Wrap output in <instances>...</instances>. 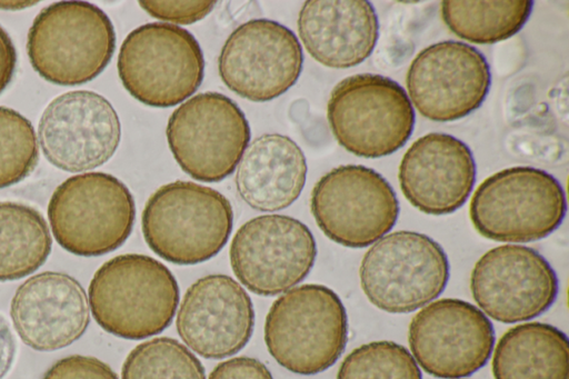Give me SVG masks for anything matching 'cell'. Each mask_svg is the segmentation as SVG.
Masks as SVG:
<instances>
[{"label": "cell", "instance_id": "6da1fadb", "mask_svg": "<svg viewBox=\"0 0 569 379\" xmlns=\"http://www.w3.org/2000/svg\"><path fill=\"white\" fill-rule=\"evenodd\" d=\"M179 302L173 273L162 262L140 253L106 261L89 285V303L97 323L107 332L140 340L163 331Z\"/></svg>", "mask_w": 569, "mask_h": 379}, {"label": "cell", "instance_id": "7a4b0ae2", "mask_svg": "<svg viewBox=\"0 0 569 379\" xmlns=\"http://www.w3.org/2000/svg\"><path fill=\"white\" fill-rule=\"evenodd\" d=\"M232 225L233 210L222 193L182 180L158 188L141 216L149 248L176 265H196L214 257L227 243Z\"/></svg>", "mask_w": 569, "mask_h": 379}, {"label": "cell", "instance_id": "3957f363", "mask_svg": "<svg viewBox=\"0 0 569 379\" xmlns=\"http://www.w3.org/2000/svg\"><path fill=\"white\" fill-rule=\"evenodd\" d=\"M348 340V317L339 296L323 285L292 288L271 305L264 342L284 369L311 376L331 367Z\"/></svg>", "mask_w": 569, "mask_h": 379}, {"label": "cell", "instance_id": "277c9868", "mask_svg": "<svg viewBox=\"0 0 569 379\" xmlns=\"http://www.w3.org/2000/svg\"><path fill=\"white\" fill-rule=\"evenodd\" d=\"M116 49L109 17L87 1H59L34 18L27 38L32 68L47 81L79 86L98 77Z\"/></svg>", "mask_w": 569, "mask_h": 379}, {"label": "cell", "instance_id": "5b68a950", "mask_svg": "<svg viewBox=\"0 0 569 379\" xmlns=\"http://www.w3.org/2000/svg\"><path fill=\"white\" fill-rule=\"evenodd\" d=\"M565 191L550 173L532 167L502 169L486 178L469 206L473 228L499 242L546 238L562 222Z\"/></svg>", "mask_w": 569, "mask_h": 379}, {"label": "cell", "instance_id": "8992f818", "mask_svg": "<svg viewBox=\"0 0 569 379\" xmlns=\"http://www.w3.org/2000/svg\"><path fill=\"white\" fill-rule=\"evenodd\" d=\"M136 218L128 187L106 172L76 174L53 191L48 219L56 241L67 251L96 257L118 249Z\"/></svg>", "mask_w": 569, "mask_h": 379}, {"label": "cell", "instance_id": "52a82bcc", "mask_svg": "<svg viewBox=\"0 0 569 379\" xmlns=\"http://www.w3.org/2000/svg\"><path fill=\"white\" fill-rule=\"evenodd\" d=\"M327 118L338 143L362 158L393 153L408 141L415 126V111L403 88L373 73L353 74L337 83Z\"/></svg>", "mask_w": 569, "mask_h": 379}, {"label": "cell", "instance_id": "ba28073f", "mask_svg": "<svg viewBox=\"0 0 569 379\" xmlns=\"http://www.w3.org/2000/svg\"><path fill=\"white\" fill-rule=\"evenodd\" d=\"M117 68L124 89L134 99L167 108L197 91L204 60L200 44L188 30L151 22L129 32L120 47Z\"/></svg>", "mask_w": 569, "mask_h": 379}, {"label": "cell", "instance_id": "9c48e42d", "mask_svg": "<svg viewBox=\"0 0 569 379\" xmlns=\"http://www.w3.org/2000/svg\"><path fill=\"white\" fill-rule=\"evenodd\" d=\"M359 278L375 307L389 313H408L442 293L449 280V261L432 238L400 230L383 236L367 250Z\"/></svg>", "mask_w": 569, "mask_h": 379}, {"label": "cell", "instance_id": "30bf717a", "mask_svg": "<svg viewBox=\"0 0 569 379\" xmlns=\"http://www.w3.org/2000/svg\"><path fill=\"white\" fill-rule=\"evenodd\" d=\"M166 134L186 173L217 182L234 171L248 147L250 127L233 100L219 92H202L171 113Z\"/></svg>", "mask_w": 569, "mask_h": 379}, {"label": "cell", "instance_id": "8fae6325", "mask_svg": "<svg viewBox=\"0 0 569 379\" xmlns=\"http://www.w3.org/2000/svg\"><path fill=\"white\" fill-rule=\"evenodd\" d=\"M310 210L330 240L348 248H365L391 230L399 202L379 172L362 164H343L316 182Z\"/></svg>", "mask_w": 569, "mask_h": 379}, {"label": "cell", "instance_id": "7c38bea8", "mask_svg": "<svg viewBox=\"0 0 569 379\" xmlns=\"http://www.w3.org/2000/svg\"><path fill=\"white\" fill-rule=\"evenodd\" d=\"M238 280L259 296H277L311 271L317 245L309 228L286 215H262L244 222L229 249Z\"/></svg>", "mask_w": 569, "mask_h": 379}, {"label": "cell", "instance_id": "4fadbf2b", "mask_svg": "<svg viewBox=\"0 0 569 379\" xmlns=\"http://www.w3.org/2000/svg\"><path fill=\"white\" fill-rule=\"evenodd\" d=\"M408 341L416 362L437 378L467 377L482 368L495 345L489 318L461 299L443 298L411 319Z\"/></svg>", "mask_w": 569, "mask_h": 379}, {"label": "cell", "instance_id": "5bb4252c", "mask_svg": "<svg viewBox=\"0 0 569 379\" xmlns=\"http://www.w3.org/2000/svg\"><path fill=\"white\" fill-rule=\"evenodd\" d=\"M302 63L301 46L289 28L269 19H252L227 38L218 70L236 94L263 102L289 90L298 80Z\"/></svg>", "mask_w": 569, "mask_h": 379}, {"label": "cell", "instance_id": "9a60e30c", "mask_svg": "<svg viewBox=\"0 0 569 379\" xmlns=\"http://www.w3.org/2000/svg\"><path fill=\"white\" fill-rule=\"evenodd\" d=\"M470 290L486 316L515 323L547 311L557 299L559 282L550 263L537 250L503 245L488 250L475 263Z\"/></svg>", "mask_w": 569, "mask_h": 379}, {"label": "cell", "instance_id": "2e32d148", "mask_svg": "<svg viewBox=\"0 0 569 379\" xmlns=\"http://www.w3.org/2000/svg\"><path fill=\"white\" fill-rule=\"evenodd\" d=\"M491 82L490 67L475 47L446 40L422 49L406 76L410 102L436 122L461 119L477 110Z\"/></svg>", "mask_w": 569, "mask_h": 379}, {"label": "cell", "instance_id": "e0dca14e", "mask_svg": "<svg viewBox=\"0 0 569 379\" xmlns=\"http://www.w3.org/2000/svg\"><path fill=\"white\" fill-rule=\"evenodd\" d=\"M44 157L54 167L80 172L106 163L116 152L121 124L112 104L90 90L69 91L54 98L38 124Z\"/></svg>", "mask_w": 569, "mask_h": 379}, {"label": "cell", "instance_id": "ac0fdd59", "mask_svg": "<svg viewBox=\"0 0 569 379\" xmlns=\"http://www.w3.org/2000/svg\"><path fill=\"white\" fill-rule=\"evenodd\" d=\"M254 326L252 301L243 287L227 275H208L184 292L176 318L182 341L208 359L240 351Z\"/></svg>", "mask_w": 569, "mask_h": 379}, {"label": "cell", "instance_id": "d6986e66", "mask_svg": "<svg viewBox=\"0 0 569 379\" xmlns=\"http://www.w3.org/2000/svg\"><path fill=\"white\" fill-rule=\"evenodd\" d=\"M398 180L406 199L419 211L448 215L469 198L476 181V163L465 142L448 133L431 132L407 149Z\"/></svg>", "mask_w": 569, "mask_h": 379}, {"label": "cell", "instance_id": "ffe728a7", "mask_svg": "<svg viewBox=\"0 0 569 379\" xmlns=\"http://www.w3.org/2000/svg\"><path fill=\"white\" fill-rule=\"evenodd\" d=\"M10 316L21 340L38 351L68 347L87 330V295L73 277L56 271L34 275L14 292Z\"/></svg>", "mask_w": 569, "mask_h": 379}, {"label": "cell", "instance_id": "44dd1931", "mask_svg": "<svg viewBox=\"0 0 569 379\" xmlns=\"http://www.w3.org/2000/svg\"><path fill=\"white\" fill-rule=\"evenodd\" d=\"M298 32L316 61L328 68L346 69L372 53L379 22L367 0H309L299 11Z\"/></svg>", "mask_w": 569, "mask_h": 379}, {"label": "cell", "instance_id": "7402d4cb", "mask_svg": "<svg viewBox=\"0 0 569 379\" xmlns=\"http://www.w3.org/2000/svg\"><path fill=\"white\" fill-rule=\"evenodd\" d=\"M301 148L288 136L264 133L247 147L236 177L240 198L258 211H278L300 196L307 178Z\"/></svg>", "mask_w": 569, "mask_h": 379}, {"label": "cell", "instance_id": "603a6c76", "mask_svg": "<svg viewBox=\"0 0 569 379\" xmlns=\"http://www.w3.org/2000/svg\"><path fill=\"white\" fill-rule=\"evenodd\" d=\"M495 379H569L567 336L543 322L508 329L492 355Z\"/></svg>", "mask_w": 569, "mask_h": 379}, {"label": "cell", "instance_id": "cb8c5ba5", "mask_svg": "<svg viewBox=\"0 0 569 379\" xmlns=\"http://www.w3.org/2000/svg\"><path fill=\"white\" fill-rule=\"evenodd\" d=\"M51 243L48 225L37 209L0 201V281L36 271L47 260Z\"/></svg>", "mask_w": 569, "mask_h": 379}, {"label": "cell", "instance_id": "d4e9b609", "mask_svg": "<svg viewBox=\"0 0 569 379\" xmlns=\"http://www.w3.org/2000/svg\"><path fill=\"white\" fill-rule=\"evenodd\" d=\"M533 8L531 0L441 2V17L457 37L480 44L496 43L516 34Z\"/></svg>", "mask_w": 569, "mask_h": 379}, {"label": "cell", "instance_id": "484cf974", "mask_svg": "<svg viewBox=\"0 0 569 379\" xmlns=\"http://www.w3.org/2000/svg\"><path fill=\"white\" fill-rule=\"evenodd\" d=\"M121 379H206V373L186 346L169 337H158L139 343L128 353Z\"/></svg>", "mask_w": 569, "mask_h": 379}, {"label": "cell", "instance_id": "4316f807", "mask_svg": "<svg viewBox=\"0 0 569 379\" xmlns=\"http://www.w3.org/2000/svg\"><path fill=\"white\" fill-rule=\"evenodd\" d=\"M337 379H422L412 355L401 345L379 340L355 348L342 360Z\"/></svg>", "mask_w": 569, "mask_h": 379}, {"label": "cell", "instance_id": "83f0119b", "mask_svg": "<svg viewBox=\"0 0 569 379\" xmlns=\"http://www.w3.org/2000/svg\"><path fill=\"white\" fill-rule=\"evenodd\" d=\"M38 138L20 112L0 106V189L18 183L36 168Z\"/></svg>", "mask_w": 569, "mask_h": 379}, {"label": "cell", "instance_id": "f1b7e54d", "mask_svg": "<svg viewBox=\"0 0 569 379\" xmlns=\"http://www.w3.org/2000/svg\"><path fill=\"white\" fill-rule=\"evenodd\" d=\"M42 379H118V376L98 358L72 355L54 362Z\"/></svg>", "mask_w": 569, "mask_h": 379}, {"label": "cell", "instance_id": "f546056e", "mask_svg": "<svg viewBox=\"0 0 569 379\" xmlns=\"http://www.w3.org/2000/svg\"><path fill=\"white\" fill-rule=\"evenodd\" d=\"M216 1H140L151 17L173 23L190 24L203 19Z\"/></svg>", "mask_w": 569, "mask_h": 379}, {"label": "cell", "instance_id": "4dcf8cb0", "mask_svg": "<svg viewBox=\"0 0 569 379\" xmlns=\"http://www.w3.org/2000/svg\"><path fill=\"white\" fill-rule=\"evenodd\" d=\"M208 379H273V377L260 360L241 356L218 363Z\"/></svg>", "mask_w": 569, "mask_h": 379}, {"label": "cell", "instance_id": "1f68e13d", "mask_svg": "<svg viewBox=\"0 0 569 379\" xmlns=\"http://www.w3.org/2000/svg\"><path fill=\"white\" fill-rule=\"evenodd\" d=\"M16 62V48L7 31L0 26V93L11 81Z\"/></svg>", "mask_w": 569, "mask_h": 379}, {"label": "cell", "instance_id": "d6a6232c", "mask_svg": "<svg viewBox=\"0 0 569 379\" xmlns=\"http://www.w3.org/2000/svg\"><path fill=\"white\" fill-rule=\"evenodd\" d=\"M16 356V340L7 319L0 315V379L10 370Z\"/></svg>", "mask_w": 569, "mask_h": 379}]
</instances>
